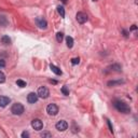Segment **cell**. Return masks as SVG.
Returning <instances> with one entry per match:
<instances>
[{
  "label": "cell",
  "mask_w": 138,
  "mask_h": 138,
  "mask_svg": "<svg viewBox=\"0 0 138 138\" xmlns=\"http://www.w3.org/2000/svg\"><path fill=\"white\" fill-rule=\"evenodd\" d=\"M113 106L121 113H129V111H131V108L127 106V104H125L122 100H114Z\"/></svg>",
  "instance_id": "6da1fadb"
},
{
  "label": "cell",
  "mask_w": 138,
  "mask_h": 138,
  "mask_svg": "<svg viewBox=\"0 0 138 138\" xmlns=\"http://www.w3.org/2000/svg\"><path fill=\"white\" fill-rule=\"evenodd\" d=\"M11 112L14 116H21L24 112V106L20 102H16L11 107Z\"/></svg>",
  "instance_id": "7a4b0ae2"
},
{
  "label": "cell",
  "mask_w": 138,
  "mask_h": 138,
  "mask_svg": "<svg viewBox=\"0 0 138 138\" xmlns=\"http://www.w3.org/2000/svg\"><path fill=\"white\" fill-rule=\"evenodd\" d=\"M47 112L49 116H56L58 113V107L55 105V104H50V105L47 107Z\"/></svg>",
  "instance_id": "3957f363"
},
{
  "label": "cell",
  "mask_w": 138,
  "mask_h": 138,
  "mask_svg": "<svg viewBox=\"0 0 138 138\" xmlns=\"http://www.w3.org/2000/svg\"><path fill=\"white\" fill-rule=\"evenodd\" d=\"M38 96L41 98H48L50 95V91L45 88V86H41V88L38 89Z\"/></svg>",
  "instance_id": "277c9868"
},
{
  "label": "cell",
  "mask_w": 138,
  "mask_h": 138,
  "mask_svg": "<svg viewBox=\"0 0 138 138\" xmlns=\"http://www.w3.org/2000/svg\"><path fill=\"white\" fill-rule=\"evenodd\" d=\"M55 127L59 132H65L66 129L68 128V123L66 122V121H64V120H60V121H58V122L56 123Z\"/></svg>",
  "instance_id": "5b68a950"
},
{
  "label": "cell",
  "mask_w": 138,
  "mask_h": 138,
  "mask_svg": "<svg viewBox=\"0 0 138 138\" xmlns=\"http://www.w3.org/2000/svg\"><path fill=\"white\" fill-rule=\"evenodd\" d=\"M31 126L33 129H36V131H41L43 128V123L40 119H34L31 121Z\"/></svg>",
  "instance_id": "8992f818"
},
{
  "label": "cell",
  "mask_w": 138,
  "mask_h": 138,
  "mask_svg": "<svg viewBox=\"0 0 138 138\" xmlns=\"http://www.w3.org/2000/svg\"><path fill=\"white\" fill-rule=\"evenodd\" d=\"M76 19H77L78 23L84 24L86 21H88V15H86L84 12H78L77 15H76Z\"/></svg>",
  "instance_id": "52a82bcc"
},
{
  "label": "cell",
  "mask_w": 138,
  "mask_h": 138,
  "mask_svg": "<svg viewBox=\"0 0 138 138\" xmlns=\"http://www.w3.org/2000/svg\"><path fill=\"white\" fill-rule=\"evenodd\" d=\"M36 24H37L38 27L41 28V29H45V28L48 27L47 21H45L44 19H42V17H38V19L36 20Z\"/></svg>",
  "instance_id": "ba28073f"
},
{
  "label": "cell",
  "mask_w": 138,
  "mask_h": 138,
  "mask_svg": "<svg viewBox=\"0 0 138 138\" xmlns=\"http://www.w3.org/2000/svg\"><path fill=\"white\" fill-rule=\"evenodd\" d=\"M38 98H39L38 94H36V93H29L28 96H27V101L29 104H34V102H37Z\"/></svg>",
  "instance_id": "9c48e42d"
},
{
  "label": "cell",
  "mask_w": 138,
  "mask_h": 138,
  "mask_svg": "<svg viewBox=\"0 0 138 138\" xmlns=\"http://www.w3.org/2000/svg\"><path fill=\"white\" fill-rule=\"evenodd\" d=\"M10 101H11V99L9 98V97H7V96H0V107H2V108L7 107L9 104H10Z\"/></svg>",
  "instance_id": "30bf717a"
},
{
  "label": "cell",
  "mask_w": 138,
  "mask_h": 138,
  "mask_svg": "<svg viewBox=\"0 0 138 138\" xmlns=\"http://www.w3.org/2000/svg\"><path fill=\"white\" fill-rule=\"evenodd\" d=\"M50 68H51V70L53 71L55 74H57V76H60V74H62V70H60L58 67H56L55 65H50Z\"/></svg>",
  "instance_id": "8fae6325"
},
{
  "label": "cell",
  "mask_w": 138,
  "mask_h": 138,
  "mask_svg": "<svg viewBox=\"0 0 138 138\" xmlns=\"http://www.w3.org/2000/svg\"><path fill=\"white\" fill-rule=\"evenodd\" d=\"M66 43H67V47H68L69 49H71V48L73 47V39H72L70 36H68V37L66 38Z\"/></svg>",
  "instance_id": "7c38bea8"
},
{
  "label": "cell",
  "mask_w": 138,
  "mask_h": 138,
  "mask_svg": "<svg viewBox=\"0 0 138 138\" xmlns=\"http://www.w3.org/2000/svg\"><path fill=\"white\" fill-rule=\"evenodd\" d=\"M1 42L3 43V44L8 45V44H10L11 43V39L9 38V36H3V37H1Z\"/></svg>",
  "instance_id": "4fadbf2b"
},
{
  "label": "cell",
  "mask_w": 138,
  "mask_h": 138,
  "mask_svg": "<svg viewBox=\"0 0 138 138\" xmlns=\"http://www.w3.org/2000/svg\"><path fill=\"white\" fill-rule=\"evenodd\" d=\"M57 11H58V13H59V15L62 16V17H65V10H64V8L63 7H57Z\"/></svg>",
  "instance_id": "5bb4252c"
},
{
  "label": "cell",
  "mask_w": 138,
  "mask_h": 138,
  "mask_svg": "<svg viewBox=\"0 0 138 138\" xmlns=\"http://www.w3.org/2000/svg\"><path fill=\"white\" fill-rule=\"evenodd\" d=\"M63 38H64L63 32H57V33H56V39H57L58 42H62V41H63Z\"/></svg>",
  "instance_id": "9a60e30c"
},
{
  "label": "cell",
  "mask_w": 138,
  "mask_h": 138,
  "mask_svg": "<svg viewBox=\"0 0 138 138\" xmlns=\"http://www.w3.org/2000/svg\"><path fill=\"white\" fill-rule=\"evenodd\" d=\"M16 84L19 85L20 88H25V86H26V82L23 81V80H17V81H16Z\"/></svg>",
  "instance_id": "2e32d148"
},
{
  "label": "cell",
  "mask_w": 138,
  "mask_h": 138,
  "mask_svg": "<svg viewBox=\"0 0 138 138\" xmlns=\"http://www.w3.org/2000/svg\"><path fill=\"white\" fill-rule=\"evenodd\" d=\"M79 63H80V58L79 57H74V58L71 59V64L72 65H78Z\"/></svg>",
  "instance_id": "e0dca14e"
},
{
  "label": "cell",
  "mask_w": 138,
  "mask_h": 138,
  "mask_svg": "<svg viewBox=\"0 0 138 138\" xmlns=\"http://www.w3.org/2000/svg\"><path fill=\"white\" fill-rule=\"evenodd\" d=\"M62 93H63L64 95H66V96H67V95H69V91H68V89H67L66 85H64L63 88H62Z\"/></svg>",
  "instance_id": "ac0fdd59"
},
{
  "label": "cell",
  "mask_w": 138,
  "mask_h": 138,
  "mask_svg": "<svg viewBox=\"0 0 138 138\" xmlns=\"http://www.w3.org/2000/svg\"><path fill=\"white\" fill-rule=\"evenodd\" d=\"M5 81V76L2 71H0V83H4Z\"/></svg>",
  "instance_id": "d6986e66"
},
{
  "label": "cell",
  "mask_w": 138,
  "mask_h": 138,
  "mask_svg": "<svg viewBox=\"0 0 138 138\" xmlns=\"http://www.w3.org/2000/svg\"><path fill=\"white\" fill-rule=\"evenodd\" d=\"M0 25H7V20L4 16H0Z\"/></svg>",
  "instance_id": "ffe728a7"
},
{
  "label": "cell",
  "mask_w": 138,
  "mask_h": 138,
  "mask_svg": "<svg viewBox=\"0 0 138 138\" xmlns=\"http://www.w3.org/2000/svg\"><path fill=\"white\" fill-rule=\"evenodd\" d=\"M120 83H122L121 81H110L108 82V85H114V84H120Z\"/></svg>",
  "instance_id": "44dd1931"
},
{
  "label": "cell",
  "mask_w": 138,
  "mask_h": 138,
  "mask_svg": "<svg viewBox=\"0 0 138 138\" xmlns=\"http://www.w3.org/2000/svg\"><path fill=\"white\" fill-rule=\"evenodd\" d=\"M41 137H52V134L45 132V133H42V134H41Z\"/></svg>",
  "instance_id": "7402d4cb"
},
{
  "label": "cell",
  "mask_w": 138,
  "mask_h": 138,
  "mask_svg": "<svg viewBox=\"0 0 138 138\" xmlns=\"http://www.w3.org/2000/svg\"><path fill=\"white\" fill-rule=\"evenodd\" d=\"M4 66H5V62H4L3 59H0V69L3 68Z\"/></svg>",
  "instance_id": "603a6c76"
},
{
  "label": "cell",
  "mask_w": 138,
  "mask_h": 138,
  "mask_svg": "<svg viewBox=\"0 0 138 138\" xmlns=\"http://www.w3.org/2000/svg\"><path fill=\"white\" fill-rule=\"evenodd\" d=\"M22 137H23V138H25V137H29V133H27V132H23V133H22Z\"/></svg>",
  "instance_id": "cb8c5ba5"
},
{
  "label": "cell",
  "mask_w": 138,
  "mask_h": 138,
  "mask_svg": "<svg viewBox=\"0 0 138 138\" xmlns=\"http://www.w3.org/2000/svg\"><path fill=\"white\" fill-rule=\"evenodd\" d=\"M107 121H108V125H109V128H110V132H113V129H112V126H111L110 121H109V120H107Z\"/></svg>",
  "instance_id": "d4e9b609"
},
{
  "label": "cell",
  "mask_w": 138,
  "mask_h": 138,
  "mask_svg": "<svg viewBox=\"0 0 138 138\" xmlns=\"http://www.w3.org/2000/svg\"><path fill=\"white\" fill-rule=\"evenodd\" d=\"M136 29V25H133V27L131 28V30H135Z\"/></svg>",
  "instance_id": "484cf974"
},
{
  "label": "cell",
  "mask_w": 138,
  "mask_h": 138,
  "mask_svg": "<svg viewBox=\"0 0 138 138\" xmlns=\"http://www.w3.org/2000/svg\"><path fill=\"white\" fill-rule=\"evenodd\" d=\"M60 1H62L63 3H66V2H67V0H60Z\"/></svg>",
  "instance_id": "4316f807"
}]
</instances>
